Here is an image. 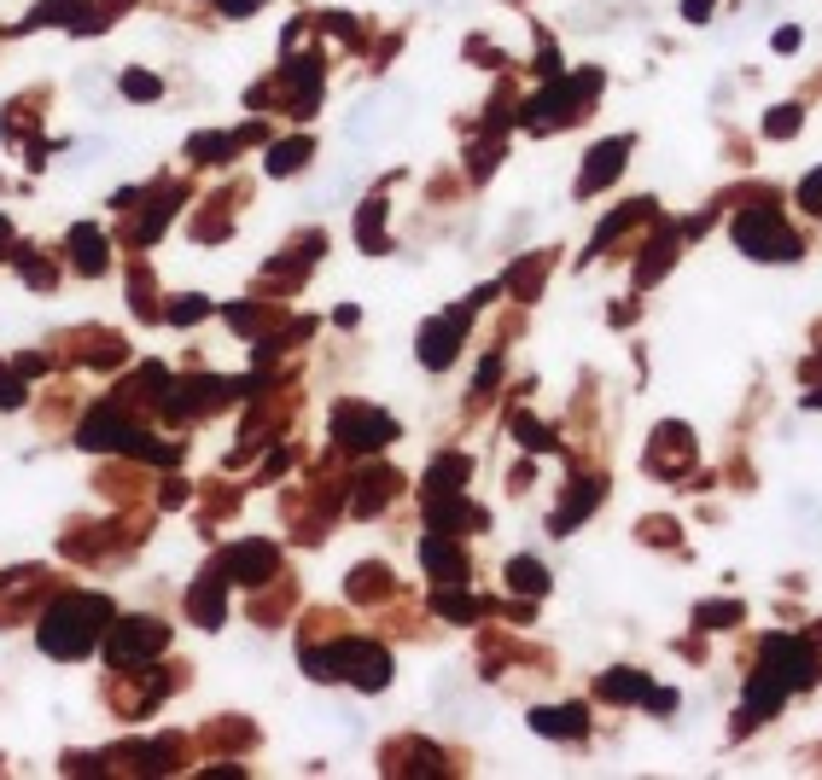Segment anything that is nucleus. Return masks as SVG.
Instances as JSON below:
<instances>
[{
    "label": "nucleus",
    "mask_w": 822,
    "mask_h": 780,
    "mask_svg": "<svg viewBox=\"0 0 822 780\" xmlns=\"http://www.w3.org/2000/svg\"><path fill=\"white\" fill-rule=\"evenodd\" d=\"M805 205H811V210H822V175H811V181H805Z\"/></svg>",
    "instance_id": "f03ea898"
},
{
    "label": "nucleus",
    "mask_w": 822,
    "mask_h": 780,
    "mask_svg": "<svg viewBox=\"0 0 822 780\" xmlns=\"http://www.w3.org/2000/svg\"><path fill=\"white\" fill-rule=\"evenodd\" d=\"M735 240L752 245V257H799V240L782 233L770 216H747V222H735Z\"/></svg>",
    "instance_id": "f257e3e1"
}]
</instances>
